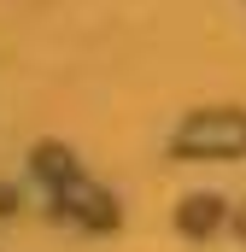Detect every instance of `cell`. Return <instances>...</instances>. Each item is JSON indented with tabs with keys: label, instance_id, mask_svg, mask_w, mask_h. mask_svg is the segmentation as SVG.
Listing matches in <instances>:
<instances>
[{
	"label": "cell",
	"instance_id": "1",
	"mask_svg": "<svg viewBox=\"0 0 246 252\" xmlns=\"http://www.w3.org/2000/svg\"><path fill=\"white\" fill-rule=\"evenodd\" d=\"M182 153H241L246 147V118H193V124L176 135Z\"/></svg>",
	"mask_w": 246,
	"mask_h": 252
},
{
	"label": "cell",
	"instance_id": "2",
	"mask_svg": "<svg viewBox=\"0 0 246 252\" xmlns=\"http://www.w3.org/2000/svg\"><path fill=\"white\" fill-rule=\"evenodd\" d=\"M211 205H217V199H187V211H182V223H187V229H205V223H211V217H217V211H211Z\"/></svg>",
	"mask_w": 246,
	"mask_h": 252
},
{
	"label": "cell",
	"instance_id": "3",
	"mask_svg": "<svg viewBox=\"0 0 246 252\" xmlns=\"http://www.w3.org/2000/svg\"><path fill=\"white\" fill-rule=\"evenodd\" d=\"M241 229H246V217H241Z\"/></svg>",
	"mask_w": 246,
	"mask_h": 252
}]
</instances>
